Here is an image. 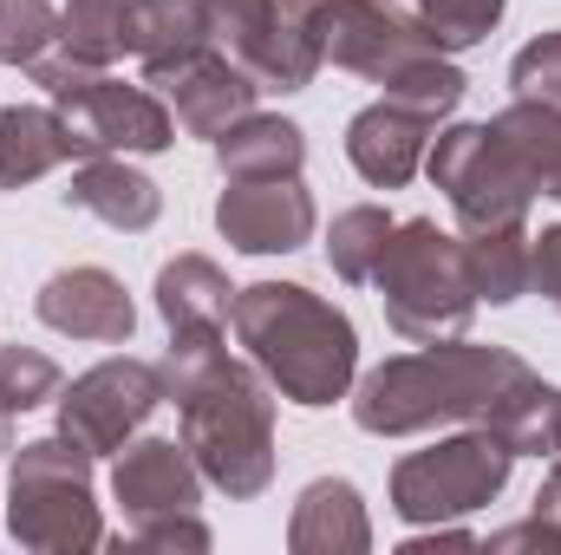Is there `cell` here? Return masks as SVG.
I'll list each match as a JSON object with an SVG mask.
<instances>
[{"label":"cell","mask_w":561,"mask_h":555,"mask_svg":"<svg viewBox=\"0 0 561 555\" xmlns=\"http://www.w3.org/2000/svg\"><path fill=\"white\" fill-rule=\"evenodd\" d=\"M59 386H66V373H59V360L53 353H39V347H0V412L20 418V412H39V406H53L59 399Z\"/></svg>","instance_id":"29"},{"label":"cell","mask_w":561,"mask_h":555,"mask_svg":"<svg viewBox=\"0 0 561 555\" xmlns=\"http://www.w3.org/2000/svg\"><path fill=\"white\" fill-rule=\"evenodd\" d=\"M510 471H516V451L490 424H463V431L392 464V517L412 530L419 523H463L510 490Z\"/></svg>","instance_id":"6"},{"label":"cell","mask_w":561,"mask_h":555,"mask_svg":"<svg viewBox=\"0 0 561 555\" xmlns=\"http://www.w3.org/2000/svg\"><path fill=\"white\" fill-rule=\"evenodd\" d=\"M203 33L262 92H307L327 66L320 0H203Z\"/></svg>","instance_id":"7"},{"label":"cell","mask_w":561,"mask_h":555,"mask_svg":"<svg viewBox=\"0 0 561 555\" xmlns=\"http://www.w3.org/2000/svg\"><path fill=\"white\" fill-rule=\"evenodd\" d=\"M412 13H419V26L437 39V53H470V46H483L496 26H503V13H510V0H405Z\"/></svg>","instance_id":"27"},{"label":"cell","mask_w":561,"mask_h":555,"mask_svg":"<svg viewBox=\"0 0 561 555\" xmlns=\"http://www.w3.org/2000/svg\"><path fill=\"white\" fill-rule=\"evenodd\" d=\"M190 46H209L203 0H138V66H163Z\"/></svg>","instance_id":"28"},{"label":"cell","mask_w":561,"mask_h":555,"mask_svg":"<svg viewBox=\"0 0 561 555\" xmlns=\"http://www.w3.org/2000/svg\"><path fill=\"white\" fill-rule=\"evenodd\" d=\"M59 46V7L53 0H0V66H33Z\"/></svg>","instance_id":"30"},{"label":"cell","mask_w":561,"mask_h":555,"mask_svg":"<svg viewBox=\"0 0 561 555\" xmlns=\"http://www.w3.org/2000/svg\"><path fill=\"white\" fill-rule=\"evenodd\" d=\"M424 177L444 190L463 236L529 223L536 209V183L523 157L496 138V125H437V138L424 150Z\"/></svg>","instance_id":"8"},{"label":"cell","mask_w":561,"mask_h":555,"mask_svg":"<svg viewBox=\"0 0 561 555\" xmlns=\"http://www.w3.org/2000/svg\"><path fill=\"white\" fill-rule=\"evenodd\" d=\"M463 236V229H457ZM529 223H510V229H477V236H463V256H470V287H477V301H490V307H510V301H523L529 294Z\"/></svg>","instance_id":"24"},{"label":"cell","mask_w":561,"mask_h":555,"mask_svg":"<svg viewBox=\"0 0 561 555\" xmlns=\"http://www.w3.org/2000/svg\"><path fill=\"white\" fill-rule=\"evenodd\" d=\"M287 550L294 555H366L373 517L353 477H313L287 510Z\"/></svg>","instance_id":"18"},{"label":"cell","mask_w":561,"mask_h":555,"mask_svg":"<svg viewBox=\"0 0 561 555\" xmlns=\"http://www.w3.org/2000/svg\"><path fill=\"white\" fill-rule=\"evenodd\" d=\"M437 138V118H424L399 99H373L366 112L346 118V163L373 190H405L424 170V150Z\"/></svg>","instance_id":"16"},{"label":"cell","mask_w":561,"mask_h":555,"mask_svg":"<svg viewBox=\"0 0 561 555\" xmlns=\"http://www.w3.org/2000/svg\"><path fill=\"white\" fill-rule=\"evenodd\" d=\"M510 86H516V99L561 112V26L556 33H536V39L510 59Z\"/></svg>","instance_id":"31"},{"label":"cell","mask_w":561,"mask_h":555,"mask_svg":"<svg viewBox=\"0 0 561 555\" xmlns=\"http://www.w3.org/2000/svg\"><path fill=\"white\" fill-rule=\"evenodd\" d=\"M490 125H496V138L523 157V170H529L536 196H549V203L561 209V112L516 99V105H503Z\"/></svg>","instance_id":"25"},{"label":"cell","mask_w":561,"mask_h":555,"mask_svg":"<svg viewBox=\"0 0 561 555\" xmlns=\"http://www.w3.org/2000/svg\"><path fill=\"white\" fill-rule=\"evenodd\" d=\"M313 190L294 177H229L216 196V229L236 256H294L313 242Z\"/></svg>","instance_id":"13"},{"label":"cell","mask_w":561,"mask_h":555,"mask_svg":"<svg viewBox=\"0 0 561 555\" xmlns=\"http://www.w3.org/2000/svg\"><path fill=\"white\" fill-rule=\"evenodd\" d=\"M516 457H556L561 451V386L556 380H542L536 366L496 399V412L483 418Z\"/></svg>","instance_id":"22"},{"label":"cell","mask_w":561,"mask_h":555,"mask_svg":"<svg viewBox=\"0 0 561 555\" xmlns=\"http://www.w3.org/2000/svg\"><path fill=\"white\" fill-rule=\"evenodd\" d=\"M112 497L125 503V523L190 517L203 510V471L183 438H131L112 464Z\"/></svg>","instance_id":"15"},{"label":"cell","mask_w":561,"mask_h":555,"mask_svg":"<svg viewBox=\"0 0 561 555\" xmlns=\"http://www.w3.org/2000/svg\"><path fill=\"white\" fill-rule=\"evenodd\" d=\"M320 39L340 72H359L373 86H392L405 66L437 53L405 0H320Z\"/></svg>","instance_id":"11"},{"label":"cell","mask_w":561,"mask_h":555,"mask_svg":"<svg viewBox=\"0 0 561 555\" xmlns=\"http://www.w3.org/2000/svg\"><path fill=\"white\" fill-rule=\"evenodd\" d=\"M33 314L53 333L92 340V347H125L138 333V307H131L125 281L112 275V269H99V262H72V269L46 275L39 294H33Z\"/></svg>","instance_id":"14"},{"label":"cell","mask_w":561,"mask_h":555,"mask_svg":"<svg viewBox=\"0 0 561 555\" xmlns=\"http://www.w3.org/2000/svg\"><path fill=\"white\" fill-rule=\"evenodd\" d=\"M59 163H79L59 105H0V190H26Z\"/></svg>","instance_id":"19"},{"label":"cell","mask_w":561,"mask_h":555,"mask_svg":"<svg viewBox=\"0 0 561 555\" xmlns=\"http://www.w3.org/2000/svg\"><path fill=\"white\" fill-rule=\"evenodd\" d=\"M150 294H157V314L170 333L176 327H229V307H236V287L209 256H170Z\"/></svg>","instance_id":"20"},{"label":"cell","mask_w":561,"mask_h":555,"mask_svg":"<svg viewBox=\"0 0 561 555\" xmlns=\"http://www.w3.org/2000/svg\"><path fill=\"white\" fill-rule=\"evenodd\" d=\"M529 373L516 347H483L470 333L424 340L419 353L379 360L366 380H353V424L366 438H419L437 424H483L496 399Z\"/></svg>","instance_id":"2"},{"label":"cell","mask_w":561,"mask_h":555,"mask_svg":"<svg viewBox=\"0 0 561 555\" xmlns=\"http://www.w3.org/2000/svg\"><path fill=\"white\" fill-rule=\"evenodd\" d=\"M125 543L131 550H209V523L190 510V517H157V523H125Z\"/></svg>","instance_id":"32"},{"label":"cell","mask_w":561,"mask_h":555,"mask_svg":"<svg viewBox=\"0 0 561 555\" xmlns=\"http://www.w3.org/2000/svg\"><path fill=\"white\" fill-rule=\"evenodd\" d=\"M59 46L79 53L85 66L138 59V0H66L59 7Z\"/></svg>","instance_id":"23"},{"label":"cell","mask_w":561,"mask_h":555,"mask_svg":"<svg viewBox=\"0 0 561 555\" xmlns=\"http://www.w3.org/2000/svg\"><path fill=\"white\" fill-rule=\"evenodd\" d=\"M163 406V373L150 360L112 353L99 366H85L72 386H59L53 412H59V438H72L92 457H118L144 431V418Z\"/></svg>","instance_id":"9"},{"label":"cell","mask_w":561,"mask_h":555,"mask_svg":"<svg viewBox=\"0 0 561 555\" xmlns=\"http://www.w3.org/2000/svg\"><path fill=\"white\" fill-rule=\"evenodd\" d=\"M379 287V307H386V327L399 340H457L470 333L477 320V287H470V256H463V236L437 229V216H405L373 269Z\"/></svg>","instance_id":"4"},{"label":"cell","mask_w":561,"mask_h":555,"mask_svg":"<svg viewBox=\"0 0 561 555\" xmlns=\"http://www.w3.org/2000/svg\"><path fill=\"white\" fill-rule=\"evenodd\" d=\"M490 550H549L561 555V536L549 530V523H536V517H523V523H510V530H490Z\"/></svg>","instance_id":"34"},{"label":"cell","mask_w":561,"mask_h":555,"mask_svg":"<svg viewBox=\"0 0 561 555\" xmlns=\"http://www.w3.org/2000/svg\"><path fill=\"white\" fill-rule=\"evenodd\" d=\"M53 105L79 144V157H163L176 144V112L163 105V92L125 86L112 72L85 79L79 92H66Z\"/></svg>","instance_id":"10"},{"label":"cell","mask_w":561,"mask_h":555,"mask_svg":"<svg viewBox=\"0 0 561 555\" xmlns=\"http://www.w3.org/2000/svg\"><path fill=\"white\" fill-rule=\"evenodd\" d=\"M7 451H13V418L0 412V457H7Z\"/></svg>","instance_id":"36"},{"label":"cell","mask_w":561,"mask_h":555,"mask_svg":"<svg viewBox=\"0 0 561 555\" xmlns=\"http://www.w3.org/2000/svg\"><path fill=\"white\" fill-rule=\"evenodd\" d=\"M529 294H542L561 314V223H549L542 236H529Z\"/></svg>","instance_id":"33"},{"label":"cell","mask_w":561,"mask_h":555,"mask_svg":"<svg viewBox=\"0 0 561 555\" xmlns=\"http://www.w3.org/2000/svg\"><path fill=\"white\" fill-rule=\"evenodd\" d=\"M59 203L79 209V216H99L118 236H144L163 216V190L144 177L131 157H79L66 190H59Z\"/></svg>","instance_id":"17"},{"label":"cell","mask_w":561,"mask_h":555,"mask_svg":"<svg viewBox=\"0 0 561 555\" xmlns=\"http://www.w3.org/2000/svg\"><path fill=\"white\" fill-rule=\"evenodd\" d=\"M144 86L163 92V105L176 112V132H190L203 144H216L229 125H242L262 105V86L236 59H222L216 46H190L163 66H144Z\"/></svg>","instance_id":"12"},{"label":"cell","mask_w":561,"mask_h":555,"mask_svg":"<svg viewBox=\"0 0 561 555\" xmlns=\"http://www.w3.org/2000/svg\"><path fill=\"white\" fill-rule=\"evenodd\" d=\"M216 163L222 177H294L307 163V132L280 112H249L216 138Z\"/></svg>","instance_id":"21"},{"label":"cell","mask_w":561,"mask_h":555,"mask_svg":"<svg viewBox=\"0 0 561 555\" xmlns=\"http://www.w3.org/2000/svg\"><path fill=\"white\" fill-rule=\"evenodd\" d=\"M229 327L242 353L268 373L287 406L320 412L340 406L359 380V327L340 301L313 294L307 281H249L236 287Z\"/></svg>","instance_id":"3"},{"label":"cell","mask_w":561,"mask_h":555,"mask_svg":"<svg viewBox=\"0 0 561 555\" xmlns=\"http://www.w3.org/2000/svg\"><path fill=\"white\" fill-rule=\"evenodd\" d=\"M7 536L39 555L105 550V510L92 490V451L72 438H26L7 451Z\"/></svg>","instance_id":"5"},{"label":"cell","mask_w":561,"mask_h":555,"mask_svg":"<svg viewBox=\"0 0 561 555\" xmlns=\"http://www.w3.org/2000/svg\"><path fill=\"white\" fill-rule=\"evenodd\" d=\"M529 517H536V523H549V530L561 536V471H556V464H549V477H542V490H536Z\"/></svg>","instance_id":"35"},{"label":"cell","mask_w":561,"mask_h":555,"mask_svg":"<svg viewBox=\"0 0 561 555\" xmlns=\"http://www.w3.org/2000/svg\"><path fill=\"white\" fill-rule=\"evenodd\" d=\"M392 229H399V216H392L386 203H353V209H340L333 229H327V269L340 281H353V287L373 281L386 242H392Z\"/></svg>","instance_id":"26"},{"label":"cell","mask_w":561,"mask_h":555,"mask_svg":"<svg viewBox=\"0 0 561 555\" xmlns=\"http://www.w3.org/2000/svg\"><path fill=\"white\" fill-rule=\"evenodd\" d=\"M163 399L183 418V444L209 490L255 503L275 484V386L255 360L222 347V327H176L163 360Z\"/></svg>","instance_id":"1"},{"label":"cell","mask_w":561,"mask_h":555,"mask_svg":"<svg viewBox=\"0 0 561 555\" xmlns=\"http://www.w3.org/2000/svg\"><path fill=\"white\" fill-rule=\"evenodd\" d=\"M549 464H556V471H561V451H556V457H549Z\"/></svg>","instance_id":"37"}]
</instances>
